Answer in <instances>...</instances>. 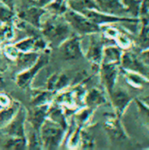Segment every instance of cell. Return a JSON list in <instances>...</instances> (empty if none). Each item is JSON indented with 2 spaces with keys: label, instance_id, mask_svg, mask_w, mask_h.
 Masks as SVG:
<instances>
[{
  "label": "cell",
  "instance_id": "cell-12",
  "mask_svg": "<svg viewBox=\"0 0 149 150\" xmlns=\"http://www.w3.org/2000/svg\"><path fill=\"white\" fill-rule=\"evenodd\" d=\"M47 118L61 126L64 129L67 130L68 128V122L66 119V113L61 108V105L51 103L49 105L48 112H47Z\"/></svg>",
  "mask_w": 149,
  "mask_h": 150
},
{
  "label": "cell",
  "instance_id": "cell-1",
  "mask_svg": "<svg viewBox=\"0 0 149 150\" xmlns=\"http://www.w3.org/2000/svg\"><path fill=\"white\" fill-rule=\"evenodd\" d=\"M41 34L48 45L59 47L64 40L74 34V32L64 16L53 15L41 23Z\"/></svg>",
  "mask_w": 149,
  "mask_h": 150
},
{
  "label": "cell",
  "instance_id": "cell-13",
  "mask_svg": "<svg viewBox=\"0 0 149 150\" xmlns=\"http://www.w3.org/2000/svg\"><path fill=\"white\" fill-rule=\"evenodd\" d=\"M20 106L21 104L18 101L13 100L11 105L0 109V129L4 128L5 126H7L10 123V121L16 115Z\"/></svg>",
  "mask_w": 149,
  "mask_h": 150
},
{
  "label": "cell",
  "instance_id": "cell-21",
  "mask_svg": "<svg viewBox=\"0 0 149 150\" xmlns=\"http://www.w3.org/2000/svg\"><path fill=\"white\" fill-rule=\"evenodd\" d=\"M67 1L65 0H53L46 6V11H51L54 15L64 14L67 9Z\"/></svg>",
  "mask_w": 149,
  "mask_h": 150
},
{
  "label": "cell",
  "instance_id": "cell-16",
  "mask_svg": "<svg viewBox=\"0 0 149 150\" xmlns=\"http://www.w3.org/2000/svg\"><path fill=\"white\" fill-rule=\"evenodd\" d=\"M54 92L47 91H41L35 92L34 95L32 96V105H49L53 102L54 98Z\"/></svg>",
  "mask_w": 149,
  "mask_h": 150
},
{
  "label": "cell",
  "instance_id": "cell-10",
  "mask_svg": "<svg viewBox=\"0 0 149 150\" xmlns=\"http://www.w3.org/2000/svg\"><path fill=\"white\" fill-rule=\"evenodd\" d=\"M94 34L95 33L90 34L91 35L90 44L86 52L85 56L93 64L97 65L103 57V49H102V45L100 43V40L97 37H95Z\"/></svg>",
  "mask_w": 149,
  "mask_h": 150
},
{
  "label": "cell",
  "instance_id": "cell-28",
  "mask_svg": "<svg viewBox=\"0 0 149 150\" xmlns=\"http://www.w3.org/2000/svg\"><path fill=\"white\" fill-rule=\"evenodd\" d=\"M2 54H2V52H1V50H0V62L2 61V58H1V55H2ZM0 63H1V62H0Z\"/></svg>",
  "mask_w": 149,
  "mask_h": 150
},
{
  "label": "cell",
  "instance_id": "cell-29",
  "mask_svg": "<svg viewBox=\"0 0 149 150\" xmlns=\"http://www.w3.org/2000/svg\"><path fill=\"white\" fill-rule=\"evenodd\" d=\"M0 109H1V107H0Z\"/></svg>",
  "mask_w": 149,
  "mask_h": 150
},
{
  "label": "cell",
  "instance_id": "cell-9",
  "mask_svg": "<svg viewBox=\"0 0 149 150\" xmlns=\"http://www.w3.org/2000/svg\"><path fill=\"white\" fill-rule=\"evenodd\" d=\"M70 83V78L64 73H54L52 75L47 83V90L54 92L64 91Z\"/></svg>",
  "mask_w": 149,
  "mask_h": 150
},
{
  "label": "cell",
  "instance_id": "cell-8",
  "mask_svg": "<svg viewBox=\"0 0 149 150\" xmlns=\"http://www.w3.org/2000/svg\"><path fill=\"white\" fill-rule=\"evenodd\" d=\"M46 11V9H43L40 6H31L18 12V17L19 19L33 25L36 28L40 29L41 17Z\"/></svg>",
  "mask_w": 149,
  "mask_h": 150
},
{
  "label": "cell",
  "instance_id": "cell-24",
  "mask_svg": "<svg viewBox=\"0 0 149 150\" xmlns=\"http://www.w3.org/2000/svg\"><path fill=\"white\" fill-rule=\"evenodd\" d=\"M104 63H112L113 61H117L119 58V53L113 47H107L103 51Z\"/></svg>",
  "mask_w": 149,
  "mask_h": 150
},
{
  "label": "cell",
  "instance_id": "cell-4",
  "mask_svg": "<svg viewBox=\"0 0 149 150\" xmlns=\"http://www.w3.org/2000/svg\"><path fill=\"white\" fill-rule=\"evenodd\" d=\"M48 61L49 54H47V51L41 53L37 62L32 67L18 73L15 79L16 84L23 90L28 89L31 86V83L33 81L34 77L48 63Z\"/></svg>",
  "mask_w": 149,
  "mask_h": 150
},
{
  "label": "cell",
  "instance_id": "cell-6",
  "mask_svg": "<svg viewBox=\"0 0 149 150\" xmlns=\"http://www.w3.org/2000/svg\"><path fill=\"white\" fill-rule=\"evenodd\" d=\"M59 49L65 60H79L83 56L81 37L76 34H73L64 40L59 46Z\"/></svg>",
  "mask_w": 149,
  "mask_h": 150
},
{
  "label": "cell",
  "instance_id": "cell-3",
  "mask_svg": "<svg viewBox=\"0 0 149 150\" xmlns=\"http://www.w3.org/2000/svg\"><path fill=\"white\" fill-rule=\"evenodd\" d=\"M64 18L72 28L73 32L78 35L97 33L100 31L99 25L92 22L85 15L72 10H67Z\"/></svg>",
  "mask_w": 149,
  "mask_h": 150
},
{
  "label": "cell",
  "instance_id": "cell-22",
  "mask_svg": "<svg viewBox=\"0 0 149 150\" xmlns=\"http://www.w3.org/2000/svg\"><path fill=\"white\" fill-rule=\"evenodd\" d=\"M14 36V31L11 22L2 23L0 25V41L4 40H11Z\"/></svg>",
  "mask_w": 149,
  "mask_h": 150
},
{
  "label": "cell",
  "instance_id": "cell-18",
  "mask_svg": "<svg viewBox=\"0 0 149 150\" xmlns=\"http://www.w3.org/2000/svg\"><path fill=\"white\" fill-rule=\"evenodd\" d=\"M83 100H84V103L90 108L97 106L105 101L104 97L102 96L101 92L97 89H92L87 94H85Z\"/></svg>",
  "mask_w": 149,
  "mask_h": 150
},
{
  "label": "cell",
  "instance_id": "cell-14",
  "mask_svg": "<svg viewBox=\"0 0 149 150\" xmlns=\"http://www.w3.org/2000/svg\"><path fill=\"white\" fill-rule=\"evenodd\" d=\"M67 4L70 10L83 13L87 10H98L95 0H67Z\"/></svg>",
  "mask_w": 149,
  "mask_h": 150
},
{
  "label": "cell",
  "instance_id": "cell-27",
  "mask_svg": "<svg viewBox=\"0 0 149 150\" xmlns=\"http://www.w3.org/2000/svg\"><path fill=\"white\" fill-rule=\"evenodd\" d=\"M3 4H4L6 6H8L10 9L13 10V5H14V0H0Z\"/></svg>",
  "mask_w": 149,
  "mask_h": 150
},
{
  "label": "cell",
  "instance_id": "cell-2",
  "mask_svg": "<svg viewBox=\"0 0 149 150\" xmlns=\"http://www.w3.org/2000/svg\"><path fill=\"white\" fill-rule=\"evenodd\" d=\"M65 133L66 129L47 118L40 129L42 149L54 150L59 149L64 140Z\"/></svg>",
  "mask_w": 149,
  "mask_h": 150
},
{
  "label": "cell",
  "instance_id": "cell-17",
  "mask_svg": "<svg viewBox=\"0 0 149 150\" xmlns=\"http://www.w3.org/2000/svg\"><path fill=\"white\" fill-rule=\"evenodd\" d=\"M4 149H27V141L26 138L21 137H8L6 136V140L2 146Z\"/></svg>",
  "mask_w": 149,
  "mask_h": 150
},
{
  "label": "cell",
  "instance_id": "cell-20",
  "mask_svg": "<svg viewBox=\"0 0 149 150\" xmlns=\"http://www.w3.org/2000/svg\"><path fill=\"white\" fill-rule=\"evenodd\" d=\"M37 37L38 36L26 37V38L14 43V45L19 52H34L35 41H36Z\"/></svg>",
  "mask_w": 149,
  "mask_h": 150
},
{
  "label": "cell",
  "instance_id": "cell-26",
  "mask_svg": "<svg viewBox=\"0 0 149 150\" xmlns=\"http://www.w3.org/2000/svg\"><path fill=\"white\" fill-rule=\"evenodd\" d=\"M12 102H13V100L8 94L0 92V107L1 108L8 107L9 105H11Z\"/></svg>",
  "mask_w": 149,
  "mask_h": 150
},
{
  "label": "cell",
  "instance_id": "cell-5",
  "mask_svg": "<svg viewBox=\"0 0 149 150\" xmlns=\"http://www.w3.org/2000/svg\"><path fill=\"white\" fill-rule=\"evenodd\" d=\"M27 109L21 105L14 118L4 128L0 129V134L8 137L26 138L25 123H26Z\"/></svg>",
  "mask_w": 149,
  "mask_h": 150
},
{
  "label": "cell",
  "instance_id": "cell-11",
  "mask_svg": "<svg viewBox=\"0 0 149 150\" xmlns=\"http://www.w3.org/2000/svg\"><path fill=\"white\" fill-rule=\"evenodd\" d=\"M40 54L37 52H19L14 61L17 64V68L19 69V72L32 67L37 62Z\"/></svg>",
  "mask_w": 149,
  "mask_h": 150
},
{
  "label": "cell",
  "instance_id": "cell-19",
  "mask_svg": "<svg viewBox=\"0 0 149 150\" xmlns=\"http://www.w3.org/2000/svg\"><path fill=\"white\" fill-rule=\"evenodd\" d=\"M26 141L28 149H42V143L39 131L31 127L29 134H26Z\"/></svg>",
  "mask_w": 149,
  "mask_h": 150
},
{
  "label": "cell",
  "instance_id": "cell-25",
  "mask_svg": "<svg viewBox=\"0 0 149 150\" xmlns=\"http://www.w3.org/2000/svg\"><path fill=\"white\" fill-rule=\"evenodd\" d=\"M18 54H19V51L18 50V48L15 47L14 44H8L4 46L3 49V54L11 61H15Z\"/></svg>",
  "mask_w": 149,
  "mask_h": 150
},
{
  "label": "cell",
  "instance_id": "cell-23",
  "mask_svg": "<svg viewBox=\"0 0 149 150\" xmlns=\"http://www.w3.org/2000/svg\"><path fill=\"white\" fill-rule=\"evenodd\" d=\"M14 17L13 10L10 9L4 4L0 2V21L2 23L11 22Z\"/></svg>",
  "mask_w": 149,
  "mask_h": 150
},
{
  "label": "cell",
  "instance_id": "cell-15",
  "mask_svg": "<svg viewBox=\"0 0 149 150\" xmlns=\"http://www.w3.org/2000/svg\"><path fill=\"white\" fill-rule=\"evenodd\" d=\"M115 77L116 70L114 66L112 65L111 63H104L102 68V78L109 91H111L113 87Z\"/></svg>",
  "mask_w": 149,
  "mask_h": 150
},
{
  "label": "cell",
  "instance_id": "cell-7",
  "mask_svg": "<svg viewBox=\"0 0 149 150\" xmlns=\"http://www.w3.org/2000/svg\"><path fill=\"white\" fill-rule=\"evenodd\" d=\"M49 105H35L32 106L30 110H27L26 122L29 123L30 127L32 129L40 132L41 125L47 118Z\"/></svg>",
  "mask_w": 149,
  "mask_h": 150
}]
</instances>
